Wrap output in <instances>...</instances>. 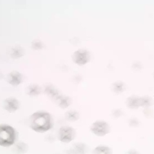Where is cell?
<instances>
[{
	"mask_svg": "<svg viewBox=\"0 0 154 154\" xmlns=\"http://www.w3.org/2000/svg\"><path fill=\"white\" fill-rule=\"evenodd\" d=\"M30 128L37 133H45L53 127V119L49 112L38 111L31 115L28 120Z\"/></svg>",
	"mask_w": 154,
	"mask_h": 154,
	"instance_id": "1",
	"label": "cell"
},
{
	"mask_svg": "<svg viewBox=\"0 0 154 154\" xmlns=\"http://www.w3.org/2000/svg\"><path fill=\"white\" fill-rule=\"evenodd\" d=\"M17 131L13 126L5 123L0 124V146H12L17 142Z\"/></svg>",
	"mask_w": 154,
	"mask_h": 154,
	"instance_id": "2",
	"label": "cell"
},
{
	"mask_svg": "<svg viewBox=\"0 0 154 154\" xmlns=\"http://www.w3.org/2000/svg\"><path fill=\"white\" fill-rule=\"evenodd\" d=\"M75 137L76 131L72 126L64 125L60 128L58 131V139L63 143H69L75 140Z\"/></svg>",
	"mask_w": 154,
	"mask_h": 154,
	"instance_id": "3",
	"label": "cell"
},
{
	"mask_svg": "<svg viewBox=\"0 0 154 154\" xmlns=\"http://www.w3.org/2000/svg\"><path fill=\"white\" fill-rule=\"evenodd\" d=\"M90 131L96 136L102 137L110 133V128L106 121L97 120L91 124Z\"/></svg>",
	"mask_w": 154,
	"mask_h": 154,
	"instance_id": "4",
	"label": "cell"
},
{
	"mask_svg": "<svg viewBox=\"0 0 154 154\" xmlns=\"http://www.w3.org/2000/svg\"><path fill=\"white\" fill-rule=\"evenodd\" d=\"M91 55L86 49H80L74 52L72 59L77 65H84L90 61Z\"/></svg>",
	"mask_w": 154,
	"mask_h": 154,
	"instance_id": "5",
	"label": "cell"
},
{
	"mask_svg": "<svg viewBox=\"0 0 154 154\" xmlns=\"http://www.w3.org/2000/svg\"><path fill=\"white\" fill-rule=\"evenodd\" d=\"M3 107L5 110L9 113L16 112L19 109V101L14 97L6 98L3 102Z\"/></svg>",
	"mask_w": 154,
	"mask_h": 154,
	"instance_id": "6",
	"label": "cell"
},
{
	"mask_svg": "<svg viewBox=\"0 0 154 154\" xmlns=\"http://www.w3.org/2000/svg\"><path fill=\"white\" fill-rule=\"evenodd\" d=\"M23 81V76L18 72H12L9 74L8 78V81L10 84L14 86L19 85Z\"/></svg>",
	"mask_w": 154,
	"mask_h": 154,
	"instance_id": "7",
	"label": "cell"
},
{
	"mask_svg": "<svg viewBox=\"0 0 154 154\" xmlns=\"http://www.w3.org/2000/svg\"><path fill=\"white\" fill-rule=\"evenodd\" d=\"M70 150L72 154H85L88 151V147L85 144L78 142L74 144Z\"/></svg>",
	"mask_w": 154,
	"mask_h": 154,
	"instance_id": "8",
	"label": "cell"
},
{
	"mask_svg": "<svg viewBox=\"0 0 154 154\" xmlns=\"http://www.w3.org/2000/svg\"><path fill=\"white\" fill-rule=\"evenodd\" d=\"M12 150L15 154H24L28 151V145L22 141L16 142L13 145Z\"/></svg>",
	"mask_w": 154,
	"mask_h": 154,
	"instance_id": "9",
	"label": "cell"
},
{
	"mask_svg": "<svg viewBox=\"0 0 154 154\" xmlns=\"http://www.w3.org/2000/svg\"><path fill=\"white\" fill-rule=\"evenodd\" d=\"M55 102L60 107L65 109L70 106L72 103V100L69 97L61 95Z\"/></svg>",
	"mask_w": 154,
	"mask_h": 154,
	"instance_id": "10",
	"label": "cell"
},
{
	"mask_svg": "<svg viewBox=\"0 0 154 154\" xmlns=\"http://www.w3.org/2000/svg\"><path fill=\"white\" fill-rule=\"evenodd\" d=\"M92 154H112V150L106 145H98L93 149Z\"/></svg>",
	"mask_w": 154,
	"mask_h": 154,
	"instance_id": "11",
	"label": "cell"
},
{
	"mask_svg": "<svg viewBox=\"0 0 154 154\" xmlns=\"http://www.w3.org/2000/svg\"><path fill=\"white\" fill-rule=\"evenodd\" d=\"M80 118L79 112L76 110H68L65 114V118L67 121L70 122H74L78 121Z\"/></svg>",
	"mask_w": 154,
	"mask_h": 154,
	"instance_id": "12",
	"label": "cell"
},
{
	"mask_svg": "<svg viewBox=\"0 0 154 154\" xmlns=\"http://www.w3.org/2000/svg\"><path fill=\"white\" fill-rule=\"evenodd\" d=\"M46 92L47 93L48 96H49V97L54 100V101H56V100L58 99V97L61 95L60 94L58 89L54 88L53 86H49L46 88Z\"/></svg>",
	"mask_w": 154,
	"mask_h": 154,
	"instance_id": "13",
	"label": "cell"
},
{
	"mask_svg": "<svg viewBox=\"0 0 154 154\" xmlns=\"http://www.w3.org/2000/svg\"><path fill=\"white\" fill-rule=\"evenodd\" d=\"M41 91L40 88L38 85H32L28 88V95L31 96H35L38 95L40 93Z\"/></svg>",
	"mask_w": 154,
	"mask_h": 154,
	"instance_id": "14",
	"label": "cell"
},
{
	"mask_svg": "<svg viewBox=\"0 0 154 154\" xmlns=\"http://www.w3.org/2000/svg\"></svg>",
	"mask_w": 154,
	"mask_h": 154,
	"instance_id": "15",
	"label": "cell"
}]
</instances>
